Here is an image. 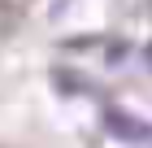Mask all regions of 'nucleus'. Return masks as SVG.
<instances>
[{
    "instance_id": "obj_1",
    "label": "nucleus",
    "mask_w": 152,
    "mask_h": 148,
    "mask_svg": "<svg viewBox=\"0 0 152 148\" xmlns=\"http://www.w3.org/2000/svg\"><path fill=\"white\" fill-rule=\"evenodd\" d=\"M109 131H113L117 139H130V144H139V139H152V126L143 122V118H130V113H122V109H109Z\"/></svg>"
}]
</instances>
